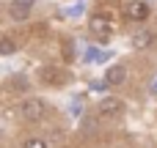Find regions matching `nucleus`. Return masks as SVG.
<instances>
[{"label":"nucleus","mask_w":157,"mask_h":148,"mask_svg":"<svg viewBox=\"0 0 157 148\" xmlns=\"http://www.w3.org/2000/svg\"><path fill=\"white\" fill-rule=\"evenodd\" d=\"M19 113H22V118H25V121L36 124V121H41V118H44V113H47V104H44L41 99H25Z\"/></svg>","instance_id":"f257e3e1"},{"label":"nucleus","mask_w":157,"mask_h":148,"mask_svg":"<svg viewBox=\"0 0 157 148\" xmlns=\"http://www.w3.org/2000/svg\"><path fill=\"white\" fill-rule=\"evenodd\" d=\"M124 16L132 19V22H144V19L149 16V3H146V0H132V3H127Z\"/></svg>","instance_id":"f03ea898"},{"label":"nucleus","mask_w":157,"mask_h":148,"mask_svg":"<svg viewBox=\"0 0 157 148\" xmlns=\"http://www.w3.org/2000/svg\"><path fill=\"white\" fill-rule=\"evenodd\" d=\"M124 110V104H121V99H116V96H105L102 102H99V107H97V113L102 115V118H113V115H119Z\"/></svg>","instance_id":"7ed1b4c3"},{"label":"nucleus","mask_w":157,"mask_h":148,"mask_svg":"<svg viewBox=\"0 0 157 148\" xmlns=\"http://www.w3.org/2000/svg\"><path fill=\"white\" fill-rule=\"evenodd\" d=\"M33 3H36V0H11V5H8L11 19H25V16H30Z\"/></svg>","instance_id":"20e7f679"},{"label":"nucleus","mask_w":157,"mask_h":148,"mask_svg":"<svg viewBox=\"0 0 157 148\" xmlns=\"http://www.w3.org/2000/svg\"><path fill=\"white\" fill-rule=\"evenodd\" d=\"M88 27H91L94 33H99V36L105 38V36H108V33L113 30V22H110L108 16H102V14H94V16L88 19Z\"/></svg>","instance_id":"39448f33"},{"label":"nucleus","mask_w":157,"mask_h":148,"mask_svg":"<svg viewBox=\"0 0 157 148\" xmlns=\"http://www.w3.org/2000/svg\"><path fill=\"white\" fill-rule=\"evenodd\" d=\"M66 80H69V74L61 71V69H52V66H50V69L41 71V82H44V85H63Z\"/></svg>","instance_id":"423d86ee"},{"label":"nucleus","mask_w":157,"mask_h":148,"mask_svg":"<svg viewBox=\"0 0 157 148\" xmlns=\"http://www.w3.org/2000/svg\"><path fill=\"white\" fill-rule=\"evenodd\" d=\"M127 80V69L124 66H110L105 71V85H121Z\"/></svg>","instance_id":"0eeeda50"},{"label":"nucleus","mask_w":157,"mask_h":148,"mask_svg":"<svg viewBox=\"0 0 157 148\" xmlns=\"http://www.w3.org/2000/svg\"><path fill=\"white\" fill-rule=\"evenodd\" d=\"M149 44H152V33H149V30H138V33L132 36V47H135V49H146Z\"/></svg>","instance_id":"6e6552de"},{"label":"nucleus","mask_w":157,"mask_h":148,"mask_svg":"<svg viewBox=\"0 0 157 148\" xmlns=\"http://www.w3.org/2000/svg\"><path fill=\"white\" fill-rule=\"evenodd\" d=\"M14 52H17V44L8 36H0V55H14Z\"/></svg>","instance_id":"1a4fd4ad"},{"label":"nucleus","mask_w":157,"mask_h":148,"mask_svg":"<svg viewBox=\"0 0 157 148\" xmlns=\"http://www.w3.org/2000/svg\"><path fill=\"white\" fill-rule=\"evenodd\" d=\"M99 55H102V49L88 47V52H86V63H97V60H99Z\"/></svg>","instance_id":"9d476101"},{"label":"nucleus","mask_w":157,"mask_h":148,"mask_svg":"<svg viewBox=\"0 0 157 148\" xmlns=\"http://www.w3.org/2000/svg\"><path fill=\"white\" fill-rule=\"evenodd\" d=\"M22 148H47L44 140H39V137H30V140H25V146Z\"/></svg>","instance_id":"9b49d317"},{"label":"nucleus","mask_w":157,"mask_h":148,"mask_svg":"<svg viewBox=\"0 0 157 148\" xmlns=\"http://www.w3.org/2000/svg\"><path fill=\"white\" fill-rule=\"evenodd\" d=\"M105 88H108V85H105V80H94V82H91V91H97V93H99V91H105Z\"/></svg>","instance_id":"f8f14e48"},{"label":"nucleus","mask_w":157,"mask_h":148,"mask_svg":"<svg viewBox=\"0 0 157 148\" xmlns=\"http://www.w3.org/2000/svg\"><path fill=\"white\" fill-rule=\"evenodd\" d=\"M69 14H72V16H80V14H83V5H75V8L69 11Z\"/></svg>","instance_id":"ddd939ff"},{"label":"nucleus","mask_w":157,"mask_h":148,"mask_svg":"<svg viewBox=\"0 0 157 148\" xmlns=\"http://www.w3.org/2000/svg\"><path fill=\"white\" fill-rule=\"evenodd\" d=\"M152 91H155V93H157V82H155V85H152Z\"/></svg>","instance_id":"4468645a"}]
</instances>
